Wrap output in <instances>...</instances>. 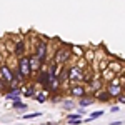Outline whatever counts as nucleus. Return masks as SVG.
Listing matches in <instances>:
<instances>
[{
	"label": "nucleus",
	"mask_w": 125,
	"mask_h": 125,
	"mask_svg": "<svg viewBox=\"0 0 125 125\" xmlns=\"http://www.w3.org/2000/svg\"><path fill=\"white\" fill-rule=\"evenodd\" d=\"M15 77L19 80L20 83L23 82H27L30 77H33L32 75V68H30V62H29V55H23V57L19 58V62H17V70H15Z\"/></svg>",
	"instance_id": "f257e3e1"
},
{
	"label": "nucleus",
	"mask_w": 125,
	"mask_h": 125,
	"mask_svg": "<svg viewBox=\"0 0 125 125\" xmlns=\"http://www.w3.org/2000/svg\"><path fill=\"white\" fill-rule=\"evenodd\" d=\"M0 77L3 78L9 85H20V82L17 80V77H15V72L10 68V65L7 63V62H0Z\"/></svg>",
	"instance_id": "f03ea898"
},
{
	"label": "nucleus",
	"mask_w": 125,
	"mask_h": 125,
	"mask_svg": "<svg viewBox=\"0 0 125 125\" xmlns=\"http://www.w3.org/2000/svg\"><path fill=\"white\" fill-rule=\"evenodd\" d=\"M33 53L43 62V63H48L47 62V53H48V43L42 37H37V42L33 43Z\"/></svg>",
	"instance_id": "7ed1b4c3"
},
{
	"label": "nucleus",
	"mask_w": 125,
	"mask_h": 125,
	"mask_svg": "<svg viewBox=\"0 0 125 125\" xmlns=\"http://www.w3.org/2000/svg\"><path fill=\"white\" fill-rule=\"evenodd\" d=\"M72 57V48H67V47H58L55 50V57L52 62H55L57 65H63L65 62H68Z\"/></svg>",
	"instance_id": "20e7f679"
},
{
	"label": "nucleus",
	"mask_w": 125,
	"mask_h": 125,
	"mask_svg": "<svg viewBox=\"0 0 125 125\" xmlns=\"http://www.w3.org/2000/svg\"><path fill=\"white\" fill-rule=\"evenodd\" d=\"M68 82H72V83L83 82V70L78 67V65H73V67L68 68Z\"/></svg>",
	"instance_id": "39448f33"
},
{
	"label": "nucleus",
	"mask_w": 125,
	"mask_h": 125,
	"mask_svg": "<svg viewBox=\"0 0 125 125\" xmlns=\"http://www.w3.org/2000/svg\"><path fill=\"white\" fill-rule=\"evenodd\" d=\"M13 53H15L17 58L27 55V45H25V40L22 39V37L17 39V42H15V45H13Z\"/></svg>",
	"instance_id": "423d86ee"
},
{
	"label": "nucleus",
	"mask_w": 125,
	"mask_h": 125,
	"mask_svg": "<svg viewBox=\"0 0 125 125\" xmlns=\"http://www.w3.org/2000/svg\"><path fill=\"white\" fill-rule=\"evenodd\" d=\"M107 92L110 94V97H112V98H117L118 95H122V94H124V87L120 85V83H108Z\"/></svg>",
	"instance_id": "0eeeda50"
},
{
	"label": "nucleus",
	"mask_w": 125,
	"mask_h": 125,
	"mask_svg": "<svg viewBox=\"0 0 125 125\" xmlns=\"http://www.w3.org/2000/svg\"><path fill=\"white\" fill-rule=\"evenodd\" d=\"M70 94L73 97H77V98H80V97L87 95V88L83 85H80V83H72V87H70Z\"/></svg>",
	"instance_id": "6e6552de"
},
{
	"label": "nucleus",
	"mask_w": 125,
	"mask_h": 125,
	"mask_svg": "<svg viewBox=\"0 0 125 125\" xmlns=\"http://www.w3.org/2000/svg\"><path fill=\"white\" fill-rule=\"evenodd\" d=\"M94 98L98 100V102H107V100H110L112 97H110V94L107 92V88H98V90H95Z\"/></svg>",
	"instance_id": "1a4fd4ad"
},
{
	"label": "nucleus",
	"mask_w": 125,
	"mask_h": 125,
	"mask_svg": "<svg viewBox=\"0 0 125 125\" xmlns=\"http://www.w3.org/2000/svg\"><path fill=\"white\" fill-rule=\"evenodd\" d=\"M60 87H62V82L58 80V77H55L50 83H48V88L47 92H50V94H57L58 90H60Z\"/></svg>",
	"instance_id": "9d476101"
},
{
	"label": "nucleus",
	"mask_w": 125,
	"mask_h": 125,
	"mask_svg": "<svg viewBox=\"0 0 125 125\" xmlns=\"http://www.w3.org/2000/svg\"><path fill=\"white\" fill-rule=\"evenodd\" d=\"M94 100H95V98H94V97L90 95H83V97H80V98H78V105L82 107V108H85V107H88V105H92V104H94Z\"/></svg>",
	"instance_id": "9b49d317"
},
{
	"label": "nucleus",
	"mask_w": 125,
	"mask_h": 125,
	"mask_svg": "<svg viewBox=\"0 0 125 125\" xmlns=\"http://www.w3.org/2000/svg\"><path fill=\"white\" fill-rule=\"evenodd\" d=\"M57 77H58V80L62 82V85H63V82H68V68L62 65L60 70H58V73H57Z\"/></svg>",
	"instance_id": "f8f14e48"
},
{
	"label": "nucleus",
	"mask_w": 125,
	"mask_h": 125,
	"mask_svg": "<svg viewBox=\"0 0 125 125\" xmlns=\"http://www.w3.org/2000/svg\"><path fill=\"white\" fill-rule=\"evenodd\" d=\"M12 107H13L15 110H22V112H25V110H27V104H23V102L20 100V97L13 100V104H12Z\"/></svg>",
	"instance_id": "ddd939ff"
},
{
	"label": "nucleus",
	"mask_w": 125,
	"mask_h": 125,
	"mask_svg": "<svg viewBox=\"0 0 125 125\" xmlns=\"http://www.w3.org/2000/svg\"><path fill=\"white\" fill-rule=\"evenodd\" d=\"M35 100L37 102H40V104H43V102H47L48 100V92H40V94H35Z\"/></svg>",
	"instance_id": "4468645a"
},
{
	"label": "nucleus",
	"mask_w": 125,
	"mask_h": 125,
	"mask_svg": "<svg viewBox=\"0 0 125 125\" xmlns=\"http://www.w3.org/2000/svg\"><path fill=\"white\" fill-rule=\"evenodd\" d=\"M27 90H25V97H35V85L32 83V85L25 87Z\"/></svg>",
	"instance_id": "2eb2a0df"
},
{
	"label": "nucleus",
	"mask_w": 125,
	"mask_h": 125,
	"mask_svg": "<svg viewBox=\"0 0 125 125\" xmlns=\"http://www.w3.org/2000/svg\"><path fill=\"white\" fill-rule=\"evenodd\" d=\"M40 115H43L42 112H33V114H27V115H22L25 120H29V118H37V117H40Z\"/></svg>",
	"instance_id": "dca6fc26"
},
{
	"label": "nucleus",
	"mask_w": 125,
	"mask_h": 125,
	"mask_svg": "<svg viewBox=\"0 0 125 125\" xmlns=\"http://www.w3.org/2000/svg\"><path fill=\"white\" fill-rule=\"evenodd\" d=\"M77 105L75 102H72V100H65V104H63V108H67V110H72L73 107Z\"/></svg>",
	"instance_id": "f3484780"
},
{
	"label": "nucleus",
	"mask_w": 125,
	"mask_h": 125,
	"mask_svg": "<svg viewBox=\"0 0 125 125\" xmlns=\"http://www.w3.org/2000/svg\"><path fill=\"white\" fill-rule=\"evenodd\" d=\"M100 115H104V112H102V110H97L94 114H90V118H88V120H95V118H98Z\"/></svg>",
	"instance_id": "a211bd4d"
},
{
	"label": "nucleus",
	"mask_w": 125,
	"mask_h": 125,
	"mask_svg": "<svg viewBox=\"0 0 125 125\" xmlns=\"http://www.w3.org/2000/svg\"><path fill=\"white\" fill-rule=\"evenodd\" d=\"M83 55L92 62V60H94V50H85V52H83Z\"/></svg>",
	"instance_id": "6ab92c4d"
},
{
	"label": "nucleus",
	"mask_w": 125,
	"mask_h": 125,
	"mask_svg": "<svg viewBox=\"0 0 125 125\" xmlns=\"http://www.w3.org/2000/svg\"><path fill=\"white\" fill-rule=\"evenodd\" d=\"M82 114H70V115H67V120H77V118H82Z\"/></svg>",
	"instance_id": "aec40b11"
},
{
	"label": "nucleus",
	"mask_w": 125,
	"mask_h": 125,
	"mask_svg": "<svg viewBox=\"0 0 125 125\" xmlns=\"http://www.w3.org/2000/svg\"><path fill=\"white\" fill-rule=\"evenodd\" d=\"M70 125H80L82 124V118H77V120H67Z\"/></svg>",
	"instance_id": "412c9836"
},
{
	"label": "nucleus",
	"mask_w": 125,
	"mask_h": 125,
	"mask_svg": "<svg viewBox=\"0 0 125 125\" xmlns=\"http://www.w3.org/2000/svg\"><path fill=\"white\" fill-rule=\"evenodd\" d=\"M110 112H118V105H115V107H112V108H110Z\"/></svg>",
	"instance_id": "4be33fe9"
},
{
	"label": "nucleus",
	"mask_w": 125,
	"mask_h": 125,
	"mask_svg": "<svg viewBox=\"0 0 125 125\" xmlns=\"http://www.w3.org/2000/svg\"><path fill=\"white\" fill-rule=\"evenodd\" d=\"M124 124H125V122H112L110 125H124Z\"/></svg>",
	"instance_id": "5701e85b"
},
{
	"label": "nucleus",
	"mask_w": 125,
	"mask_h": 125,
	"mask_svg": "<svg viewBox=\"0 0 125 125\" xmlns=\"http://www.w3.org/2000/svg\"><path fill=\"white\" fill-rule=\"evenodd\" d=\"M124 92H125V83H124Z\"/></svg>",
	"instance_id": "b1692460"
}]
</instances>
